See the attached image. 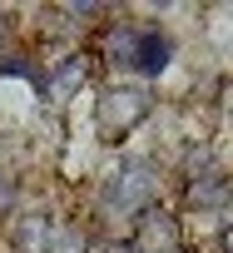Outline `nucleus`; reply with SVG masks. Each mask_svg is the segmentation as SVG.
I'll list each match as a JSON object with an SVG mask.
<instances>
[{
  "instance_id": "20e7f679",
  "label": "nucleus",
  "mask_w": 233,
  "mask_h": 253,
  "mask_svg": "<svg viewBox=\"0 0 233 253\" xmlns=\"http://www.w3.org/2000/svg\"><path fill=\"white\" fill-rule=\"evenodd\" d=\"M139 253H179L184 248V223H179V209H169V204H154V209H144L134 223H129V233H124Z\"/></svg>"
},
{
  "instance_id": "423d86ee",
  "label": "nucleus",
  "mask_w": 233,
  "mask_h": 253,
  "mask_svg": "<svg viewBox=\"0 0 233 253\" xmlns=\"http://www.w3.org/2000/svg\"><path fill=\"white\" fill-rule=\"evenodd\" d=\"M94 253H139V248H134L124 233H104V238L94 243Z\"/></svg>"
},
{
  "instance_id": "39448f33",
  "label": "nucleus",
  "mask_w": 233,
  "mask_h": 253,
  "mask_svg": "<svg viewBox=\"0 0 233 253\" xmlns=\"http://www.w3.org/2000/svg\"><path fill=\"white\" fill-rule=\"evenodd\" d=\"M213 109H218V119H233V70L213 84Z\"/></svg>"
},
{
  "instance_id": "f03ea898",
  "label": "nucleus",
  "mask_w": 233,
  "mask_h": 253,
  "mask_svg": "<svg viewBox=\"0 0 233 253\" xmlns=\"http://www.w3.org/2000/svg\"><path fill=\"white\" fill-rule=\"evenodd\" d=\"M89 99H94L89 129H94V144H104V149L129 144L144 124L154 119V109H159V94H154L149 84H134V80H109V84H99Z\"/></svg>"
},
{
  "instance_id": "0eeeda50",
  "label": "nucleus",
  "mask_w": 233,
  "mask_h": 253,
  "mask_svg": "<svg viewBox=\"0 0 233 253\" xmlns=\"http://www.w3.org/2000/svg\"><path fill=\"white\" fill-rule=\"evenodd\" d=\"M213 253H233V213L223 218V228H218V238H213Z\"/></svg>"
},
{
  "instance_id": "f257e3e1",
  "label": "nucleus",
  "mask_w": 233,
  "mask_h": 253,
  "mask_svg": "<svg viewBox=\"0 0 233 253\" xmlns=\"http://www.w3.org/2000/svg\"><path fill=\"white\" fill-rule=\"evenodd\" d=\"M154 204H164V169L154 159L134 154V159H119L109 174L94 179V213L119 218V233H129V223Z\"/></svg>"
},
{
  "instance_id": "7ed1b4c3",
  "label": "nucleus",
  "mask_w": 233,
  "mask_h": 253,
  "mask_svg": "<svg viewBox=\"0 0 233 253\" xmlns=\"http://www.w3.org/2000/svg\"><path fill=\"white\" fill-rule=\"evenodd\" d=\"M94 70H99V55H94V50H65V55L45 60V80H40V94H45V104L65 109L70 99H79V94L89 89Z\"/></svg>"
}]
</instances>
